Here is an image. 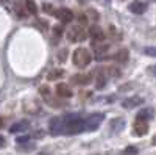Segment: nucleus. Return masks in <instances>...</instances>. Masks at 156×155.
Masks as SVG:
<instances>
[{"label":"nucleus","instance_id":"obj_1","mask_svg":"<svg viewBox=\"0 0 156 155\" xmlns=\"http://www.w3.org/2000/svg\"><path fill=\"white\" fill-rule=\"evenodd\" d=\"M64 121V135H78L84 132V119L78 114H66L62 116Z\"/></svg>","mask_w":156,"mask_h":155},{"label":"nucleus","instance_id":"obj_2","mask_svg":"<svg viewBox=\"0 0 156 155\" xmlns=\"http://www.w3.org/2000/svg\"><path fill=\"white\" fill-rule=\"evenodd\" d=\"M72 61H73V64H75L76 68L83 69V68L89 66V63L92 61V57H90V54H89L87 49L78 47V49L73 52V55H72Z\"/></svg>","mask_w":156,"mask_h":155},{"label":"nucleus","instance_id":"obj_3","mask_svg":"<svg viewBox=\"0 0 156 155\" xmlns=\"http://www.w3.org/2000/svg\"><path fill=\"white\" fill-rule=\"evenodd\" d=\"M103 119H105V114L103 113H92L89 114L84 119V132H94L101 125Z\"/></svg>","mask_w":156,"mask_h":155},{"label":"nucleus","instance_id":"obj_4","mask_svg":"<svg viewBox=\"0 0 156 155\" xmlns=\"http://www.w3.org/2000/svg\"><path fill=\"white\" fill-rule=\"evenodd\" d=\"M86 36H87V31L84 30L83 25H73L67 31V39L70 42H81L86 39Z\"/></svg>","mask_w":156,"mask_h":155},{"label":"nucleus","instance_id":"obj_5","mask_svg":"<svg viewBox=\"0 0 156 155\" xmlns=\"http://www.w3.org/2000/svg\"><path fill=\"white\" fill-rule=\"evenodd\" d=\"M48 128H50V133L53 136L64 135V121H62V118H53L48 124Z\"/></svg>","mask_w":156,"mask_h":155},{"label":"nucleus","instance_id":"obj_6","mask_svg":"<svg viewBox=\"0 0 156 155\" xmlns=\"http://www.w3.org/2000/svg\"><path fill=\"white\" fill-rule=\"evenodd\" d=\"M144 103V99L139 97V96H131V97H128L125 100H122V107L125 110H131V108H136L139 105H142Z\"/></svg>","mask_w":156,"mask_h":155},{"label":"nucleus","instance_id":"obj_7","mask_svg":"<svg viewBox=\"0 0 156 155\" xmlns=\"http://www.w3.org/2000/svg\"><path fill=\"white\" fill-rule=\"evenodd\" d=\"M55 16L62 22V24H69L73 20V13L69 8H59L58 11H55Z\"/></svg>","mask_w":156,"mask_h":155},{"label":"nucleus","instance_id":"obj_8","mask_svg":"<svg viewBox=\"0 0 156 155\" xmlns=\"http://www.w3.org/2000/svg\"><path fill=\"white\" fill-rule=\"evenodd\" d=\"M92 49L95 52V57L97 60H105L106 58V54H108V50H109V46L106 44H101V42H92Z\"/></svg>","mask_w":156,"mask_h":155},{"label":"nucleus","instance_id":"obj_9","mask_svg":"<svg viewBox=\"0 0 156 155\" xmlns=\"http://www.w3.org/2000/svg\"><path fill=\"white\" fill-rule=\"evenodd\" d=\"M89 36H90V39H92V42H101L105 39V33H103V30L98 25H92V27L89 28Z\"/></svg>","mask_w":156,"mask_h":155},{"label":"nucleus","instance_id":"obj_10","mask_svg":"<svg viewBox=\"0 0 156 155\" xmlns=\"http://www.w3.org/2000/svg\"><path fill=\"white\" fill-rule=\"evenodd\" d=\"M148 132V122L147 121H139L136 119L134 125H133V133L136 136H144Z\"/></svg>","mask_w":156,"mask_h":155},{"label":"nucleus","instance_id":"obj_11","mask_svg":"<svg viewBox=\"0 0 156 155\" xmlns=\"http://www.w3.org/2000/svg\"><path fill=\"white\" fill-rule=\"evenodd\" d=\"M56 94L61 99H69V97H72L73 93H72V88L67 83H58L56 85Z\"/></svg>","mask_w":156,"mask_h":155},{"label":"nucleus","instance_id":"obj_12","mask_svg":"<svg viewBox=\"0 0 156 155\" xmlns=\"http://www.w3.org/2000/svg\"><path fill=\"white\" fill-rule=\"evenodd\" d=\"M90 80H92V75L90 74H75V75H72V83L80 85V86L89 85Z\"/></svg>","mask_w":156,"mask_h":155},{"label":"nucleus","instance_id":"obj_13","mask_svg":"<svg viewBox=\"0 0 156 155\" xmlns=\"http://www.w3.org/2000/svg\"><path fill=\"white\" fill-rule=\"evenodd\" d=\"M129 11L134 13V14H144V13L147 11V3L144 2H140V0H136V2L133 3H129Z\"/></svg>","mask_w":156,"mask_h":155},{"label":"nucleus","instance_id":"obj_14","mask_svg":"<svg viewBox=\"0 0 156 155\" xmlns=\"http://www.w3.org/2000/svg\"><path fill=\"white\" fill-rule=\"evenodd\" d=\"M94 75H95V86H97V89H103L106 86V75L103 74V69H95Z\"/></svg>","mask_w":156,"mask_h":155},{"label":"nucleus","instance_id":"obj_15","mask_svg":"<svg viewBox=\"0 0 156 155\" xmlns=\"http://www.w3.org/2000/svg\"><path fill=\"white\" fill-rule=\"evenodd\" d=\"M123 127H125V119H123V118H115V119H112L111 124H109V130H111L112 133H119V132L123 130Z\"/></svg>","mask_w":156,"mask_h":155},{"label":"nucleus","instance_id":"obj_16","mask_svg":"<svg viewBox=\"0 0 156 155\" xmlns=\"http://www.w3.org/2000/svg\"><path fill=\"white\" fill-rule=\"evenodd\" d=\"M28 127H30V122H28V121H19V122L12 124V125L9 127V132H11V133H20V132L28 130Z\"/></svg>","mask_w":156,"mask_h":155},{"label":"nucleus","instance_id":"obj_17","mask_svg":"<svg viewBox=\"0 0 156 155\" xmlns=\"http://www.w3.org/2000/svg\"><path fill=\"white\" fill-rule=\"evenodd\" d=\"M153 116H154L153 108H142V110H139L136 119H139V121H150V119H153Z\"/></svg>","mask_w":156,"mask_h":155},{"label":"nucleus","instance_id":"obj_18","mask_svg":"<svg viewBox=\"0 0 156 155\" xmlns=\"http://www.w3.org/2000/svg\"><path fill=\"white\" fill-rule=\"evenodd\" d=\"M114 60H115L117 63H126V61H128V50H126V49H120V50L114 55Z\"/></svg>","mask_w":156,"mask_h":155},{"label":"nucleus","instance_id":"obj_19","mask_svg":"<svg viewBox=\"0 0 156 155\" xmlns=\"http://www.w3.org/2000/svg\"><path fill=\"white\" fill-rule=\"evenodd\" d=\"M62 75H64V71H61V69H53V71L48 72L47 80H58V79H61Z\"/></svg>","mask_w":156,"mask_h":155},{"label":"nucleus","instance_id":"obj_20","mask_svg":"<svg viewBox=\"0 0 156 155\" xmlns=\"http://www.w3.org/2000/svg\"><path fill=\"white\" fill-rule=\"evenodd\" d=\"M25 8H27V13H30V14H36L37 13V6L34 3V0H25Z\"/></svg>","mask_w":156,"mask_h":155},{"label":"nucleus","instance_id":"obj_21","mask_svg":"<svg viewBox=\"0 0 156 155\" xmlns=\"http://www.w3.org/2000/svg\"><path fill=\"white\" fill-rule=\"evenodd\" d=\"M67 55H69L67 49H62V50H59V52H58V61H61V63H66V61H67Z\"/></svg>","mask_w":156,"mask_h":155},{"label":"nucleus","instance_id":"obj_22","mask_svg":"<svg viewBox=\"0 0 156 155\" xmlns=\"http://www.w3.org/2000/svg\"><path fill=\"white\" fill-rule=\"evenodd\" d=\"M122 155H137V147L134 146H126L122 152Z\"/></svg>","mask_w":156,"mask_h":155},{"label":"nucleus","instance_id":"obj_23","mask_svg":"<svg viewBox=\"0 0 156 155\" xmlns=\"http://www.w3.org/2000/svg\"><path fill=\"white\" fill-rule=\"evenodd\" d=\"M14 6H16V13H17V16H19V17H25V16H27V13H25L23 6H20V3H19V2H17Z\"/></svg>","mask_w":156,"mask_h":155},{"label":"nucleus","instance_id":"obj_24","mask_svg":"<svg viewBox=\"0 0 156 155\" xmlns=\"http://www.w3.org/2000/svg\"><path fill=\"white\" fill-rule=\"evenodd\" d=\"M144 54L148 55V57H156V47H145Z\"/></svg>","mask_w":156,"mask_h":155},{"label":"nucleus","instance_id":"obj_25","mask_svg":"<svg viewBox=\"0 0 156 155\" xmlns=\"http://www.w3.org/2000/svg\"><path fill=\"white\" fill-rule=\"evenodd\" d=\"M39 93L42 94L44 99H47L50 96V89H48V86H41V88H39Z\"/></svg>","mask_w":156,"mask_h":155},{"label":"nucleus","instance_id":"obj_26","mask_svg":"<svg viewBox=\"0 0 156 155\" xmlns=\"http://www.w3.org/2000/svg\"><path fill=\"white\" fill-rule=\"evenodd\" d=\"M28 139H30V136H27V135L17 136V138H16V143H17V144H27V143H28Z\"/></svg>","mask_w":156,"mask_h":155},{"label":"nucleus","instance_id":"obj_27","mask_svg":"<svg viewBox=\"0 0 156 155\" xmlns=\"http://www.w3.org/2000/svg\"><path fill=\"white\" fill-rule=\"evenodd\" d=\"M53 35H55V38H61V35H62V27L61 25H55L53 27Z\"/></svg>","mask_w":156,"mask_h":155},{"label":"nucleus","instance_id":"obj_28","mask_svg":"<svg viewBox=\"0 0 156 155\" xmlns=\"http://www.w3.org/2000/svg\"><path fill=\"white\" fill-rule=\"evenodd\" d=\"M42 9H44V13H48V14H55L53 6L48 5V3H44V5H42Z\"/></svg>","mask_w":156,"mask_h":155},{"label":"nucleus","instance_id":"obj_29","mask_svg":"<svg viewBox=\"0 0 156 155\" xmlns=\"http://www.w3.org/2000/svg\"><path fill=\"white\" fill-rule=\"evenodd\" d=\"M87 16L92 19V20H97V19H98V13H95L94 9H89V11H87ZM89 17H87V20H89Z\"/></svg>","mask_w":156,"mask_h":155},{"label":"nucleus","instance_id":"obj_30","mask_svg":"<svg viewBox=\"0 0 156 155\" xmlns=\"http://www.w3.org/2000/svg\"><path fill=\"white\" fill-rule=\"evenodd\" d=\"M37 25H39V27H41L42 30H47V27H48V24H45L42 19H37Z\"/></svg>","mask_w":156,"mask_h":155},{"label":"nucleus","instance_id":"obj_31","mask_svg":"<svg viewBox=\"0 0 156 155\" xmlns=\"http://www.w3.org/2000/svg\"><path fill=\"white\" fill-rule=\"evenodd\" d=\"M106 71H108V74H111V75H114V77H117V75H119V71H117L115 68H108Z\"/></svg>","mask_w":156,"mask_h":155},{"label":"nucleus","instance_id":"obj_32","mask_svg":"<svg viewBox=\"0 0 156 155\" xmlns=\"http://www.w3.org/2000/svg\"><path fill=\"white\" fill-rule=\"evenodd\" d=\"M148 72H150L151 75H154V77H156V64H153V66H150V68H148Z\"/></svg>","mask_w":156,"mask_h":155},{"label":"nucleus","instance_id":"obj_33","mask_svg":"<svg viewBox=\"0 0 156 155\" xmlns=\"http://www.w3.org/2000/svg\"><path fill=\"white\" fill-rule=\"evenodd\" d=\"M5 144H6V141H5V138H3L2 135H0V149H2V147H5Z\"/></svg>","mask_w":156,"mask_h":155},{"label":"nucleus","instance_id":"obj_34","mask_svg":"<svg viewBox=\"0 0 156 155\" xmlns=\"http://www.w3.org/2000/svg\"><path fill=\"white\" fill-rule=\"evenodd\" d=\"M2 125H3V121H2V118H0V128H2Z\"/></svg>","mask_w":156,"mask_h":155},{"label":"nucleus","instance_id":"obj_35","mask_svg":"<svg viewBox=\"0 0 156 155\" xmlns=\"http://www.w3.org/2000/svg\"><path fill=\"white\" fill-rule=\"evenodd\" d=\"M151 143H153V144H156V136L153 138V141H151Z\"/></svg>","mask_w":156,"mask_h":155},{"label":"nucleus","instance_id":"obj_36","mask_svg":"<svg viewBox=\"0 0 156 155\" xmlns=\"http://www.w3.org/2000/svg\"><path fill=\"white\" fill-rule=\"evenodd\" d=\"M78 2H81V0H78Z\"/></svg>","mask_w":156,"mask_h":155}]
</instances>
